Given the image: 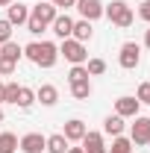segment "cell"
<instances>
[{"label": "cell", "instance_id": "1", "mask_svg": "<svg viewBox=\"0 0 150 153\" xmlns=\"http://www.w3.org/2000/svg\"><path fill=\"white\" fill-rule=\"evenodd\" d=\"M24 56L33 65H38V68H53L59 59V47L53 41H33V44L24 47Z\"/></svg>", "mask_w": 150, "mask_h": 153}, {"label": "cell", "instance_id": "2", "mask_svg": "<svg viewBox=\"0 0 150 153\" xmlns=\"http://www.w3.org/2000/svg\"><path fill=\"white\" fill-rule=\"evenodd\" d=\"M56 6L47 0V3H38V6H33V12H30V18H27V30L33 33V36H38L41 30H47L50 24H53V18H56Z\"/></svg>", "mask_w": 150, "mask_h": 153}, {"label": "cell", "instance_id": "3", "mask_svg": "<svg viewBox=\"0 0 150 153\" xmlns=\"http://www.w3.org/2000/svg\"><path fill=\"white\" fill-rule=\"evenodd\" d=\"M103 15L112 21L115 27H132V21H135V15H132V9L124 3V0H112L109 6H103Z\"/></svg>", "mask_w": 150, "mask_h": 153}, {"label": "cell", "instance_id": "4", "mask_svg": "<svg viewBox=\"0 0 150 153\" xmlns=\"http://www.w3.org/2000/svg\"><path fill=\"white\" fill-rule=\"evenodd\" d=\"M59 56H65L71 65H82V62H88V50H85L82 41H76V38H65V41L59 44Z\"/></svg>", "mask_w": 150, "mask_h": 153}, {"label": "cell", "instance_id": "5", "mask_svg": "<svg viewBox=\"0 0 150 153\" xmlns=\"http://www.w3.org/2000/svg\"><path fill=\"white\" fill-rule=\"evenodd\" d=\"M118 62H121V68H138V62H141V47L135 44V41H127V44H121V53H118Z\"/></svg>", "mask_w": 150, "mask_h": 153}, {"label": "cell", "instance_id": "6", "mask_svg": "<svg viewBox=\"0 0 150 153\" xmlns=\"http://www.w3.org/2000/svg\"><path fill=\"white\" fill-rule=\"evenodd\" d=\"M130 141L132 144H150V118L135 115V124L130 130Z\"/></svg>", "mask_w": 150, "mask_h": 153}, {"label": "cell", "instance_id": "7", "mask_svg": "<svg viewBox=\"0 0 150 153\" xmlns=\"http://www.w3.org/2000/svg\"><path fill=\"white\" fill-rule=\"evenodd\" d=\"M74 6H76V12L82 15V21L103 18V3H100V0H76Z\"/></svg>", "mask_w": 150, "mask_h": 153}, {"label": "cell", "instance_id": "8", "mask_svg": "<svg viewBox=\"0 0 150 153\" xmlns=\"http://www.w3.org/2000/svg\"><path fill=\"white\" fill-rule=\"evenodd\" d=\"M18 147L24 153H44V147H47V138L41 133H27L24 138L18 141Z\"/></svg>", "mask_w": 150, "mask_h": 153}, {"label": "cell", "instance_id": "9", "mask_svg": "<svg viewBox=\"0 0 150 153\" xmlns=\"http://www.w3.org/2000/svg\"><path fill=\"white\" fill-rule=\"evenodd\" d=\"M138 100L135 97H118L115 100V115H121V118H135L138 115Z\"/></svg>", "mask_w": 150, "mask_h": 153}, {"label": "cell", "instance_id": "10", "mask_svg": "<svg viewBox=\"0 0 150 153\" xmlns=\"http://www.w3.org/2000/svg\"><path fill=\"white\" fill-rule=\"evenodd\" d=\"M50 27H53V33L65 41V38H71V33H74V18H71V15H56Z\"/></svg>", "mask_w": 150, "mask_h": 153}, {"label": "cell", "instance_id": "11", "mask_svg": "<svg viewBox=\"0 0 150 153\" xmlns=\"http://www.w3.org/2000/svg\"><path fill=\"white\" fill-rule=\"evenodd\" d=\"M27 18H30V9H27L24 3H9V15H6V21H9L12 27L27 24Z\"/></svg>", "mask_w": 150, "mask_h": 153}, {"label": "cell", "instance_id": "12", "mask_svg": "<svg viewBox=\"0 0 150 153\" xmlns=\"http://www.w3.org/2000/svg\"><path fill=\"white\" fill-rule=\"evenodd\" d=\"M82 150H85V153H106L103 135H100V133H85V135H82Z\"/></svg>", "mask_w": 150, "mask_h": 153}, {"label": "cell", "instance_id": "13", "mask_svg": "<svg viewBox=\"0 0 150 153\" xmlns=\"http://www.w3.org/2000/svg\"><path fill=\"white\" fill-rule=\"evenodd\" d=\"M88 133V130H85V124H82V121H79V118H74V121H68V124H65V138H68V141H82V135Z\"/></svg>", "mask_w": 150, "mask_h": 153}, {"label": "cell", "instance_id": "14", "mask_svg": "<svg viewBox=\"0 0 150 153\" xmlns=\"http://www.w3.org/2000/svg\"><path fill=\"white\" fill-rule=\"evenodd\" d=\"M68 144H71V141L62 133H56V135H47V147H44V150L47 153H68Z\"/></svg>", "mask_w": 150, "mask_h": 153}, {"label": "cell", "instance_id": "15", "mask_svg": "<svg viewBox=\"0 0 150 153\" xmlns=\"http://www.w3.org/2000/svg\"><path fill=\"white\" fill-rule=\"evenodd\" d=\"M36 100H41V106H53L59 100V91H56V85H41L36 91Z\"/></svg>", "mask_w": 150, "mask_h": 153}, {"label": "cell", "instance_id": "16", "mask_svg": "<svg viewBox=\"0 0 150 153\" xmlns=\"http://www.w3.org/2000/svg\"><path fill=\"white\" fill-rule=\"evenodd\" d=\"M71 38H76V41H88L91 38V21H74V33H71Z\"/></svg>", "mask_w": 150, "mask_h": 153}, {"label": "cell", "instance_id": "17", "mask_svg": "<svg viewBox=\"0 0 150 153\" xmlns=\"http://www.w3.org/2000/svg\"><path fill=\"white\" fill-rule=\"evenodd\" d=\"M0 56L18 62V59L24 56V47H21V44H15V41H6V44H0Z\"/></svg>", "mask_w": 150, "mask_h": 153}, {"label": "cell", "instance_id": "18", "mask_svg": "<svg viewBox=\"0 0 150 153\" xmlns=\"http://www.w3.org/2000/svg\"><path fill=\"white\" fill-rule=\"evenodd\" d=\"M103 130L109 135H121L124 133V118H121V115H109V118L103 121Z\"/></svg>", "mask_w": 150, "mask_h": 153}, {"label": "cell", "instance_id": "19", "mask_svg": "<svg viewBox=\"0 0 150 153\" xmlns=\"http://www.w3.org/2000/svg\"><path fill=\"white\" fill-rule=\"evenodd\" d=\"M71 94H74L76 100H85V97H91V82H88V79L71 82Z\"/></svg>", "mask_w": 150, "mask_h": 153}, {"label": "cell", "instance_id": "20", "mask_svg": "<svg viewBox=\"0 0 150 153\" xmlns=\"http://www.w3.org/2000/svg\"><path fill=\"white\" fill-rule=\"evenodd\" d=\"M36 103V91L33 88H27V85H21V91H18V100H15V106H21V109H30Z\"/></svg>", "mask_w": 150, "mask_h": 153}, {"label": "cell", "instance_id": "21", "mask_svg": "<svg viewBox=\"0 0 150 153\" xmlns=\"http://www.w3.org/2000/svg\"><path fill=\"white\" fill-rule=\"evenodd\" d=\"M106 153H132V141L124 135H115L112 147H106Z\"/></svg>", "mask_w": 150, "mask_h": 153}, {"label": "cell", "instance_id": "22", "mask_svg": "<svg viewBox=\"0 0 150 153\" xmlns=\"http://www.w3.org/2000/svg\"><path fill=\"white\" fill-rule=\"evenodd\" d=\"M15 150H18V135L0 133V153H15Z\"/></svg>", "mask_w": 150, "mask_h": 153}, {"label": "cell", "instance_id": "23", "mask_svg": "<svg viewBox=\"0 0 150 153\" xmlns=\"http://www.w3.org/2000/svg\"><path fill=\"white\" fill-rule=\"evenodd\" d=\"M79 79H88V71H85V65H74V68L68 71V82H79Z\"/></svg>", "mask_w": 150, "mask_h": 153}, {"label": "cell", "instance_id": "24", "mask_svg": "<svg viewBox=\"0 0 150 153\" xmlns=\"http://www.w3.org/2000/svg\"><path fill=\"white\" fill-rule=\"evenodd\" d=\"M85 71H88L91 76H97V74H103V71H106V62H103V59H88Z\"/></svg>", "mask_w": 150, "mask_h": 153}, {"label": "cell", "instance_id": "25", "mask_svg": "<svg viewBox=\"0 0 150 153\" xmlns=\"http://www.w3.org/2000/svg\"><path fill=\"white\" fill-rule=\"evenodd\" d=\"M6 41H12V24L3 18L0 21V44H6Z\"/></svg>", "mask_w": 150, "mask_h": 153}, {"label": "cell", "instance_id": "26", "mask_svg": "<svg viewBox=\"0 0 150 153\" xmlns=\"http://www.w3.org/2000/svg\"><path fill=\"white\" fill-rule=\"evenodd\" d=\"M15 65H18V62H12V59H6V56H0V74H3V76H9V74H15Z\"/></svg>", "mask_w": 150, "mask_h": 153}, {"label": "cell", "instance_id": "27", "mask_svg": "<svg viewBox=\"0 0 150 153\" xmlns=\"http://www.w3.org/2000/svg\"><path fill=\"white\" fill-rule=\"evenodd\" d=\"M18 91H21L18 82H6V103H15L18 100Z\"/></svg>", "mask_w": 150, "mask_h": 153}, {"label": "cell", "instance_id": "28", "mask_svg": "<svg viewBox=\"0 0 150 153\" xmlns=\"http://www.w3.org/2000/svg\"><path fill=\"white\" fill-rule=\"evenodd\" d=\"M135 100L150 106V82H141V85H138V97H135Z\"/></svg>", "mask_w": 150, "mask_h": 153}, {"label": "cell", "instance_id": "29", "mask_svg": "<svg viewBox=\"0 0 150 153\" xmlns=\"http://www.w3.org/2000/svg\"><path fill=\"white\" fill-rule=\"evenodd\" d=\"M138 15H141V21H147V24H150V0H144V3L138 6Z\"/></svg>", "mask_w": 150, "mask_h": 153}, {"label": "cell", "instance_id": "30", "mask_svg": "<svg viewBox=\"0 0 150 153\" xmlns=\"http://www.w3.org/2000/svg\"><path fill=\"white\" fill-rule=\"evenodd\" d=\"M50 3H53L56 9H71V6H74L76 0H50Z\"/></svg>", "mask_w": 150, "mask_h": 153}, {"label": "cell", "instance_id": "31", "mask_svg": "<svg viewBox=\"0 0 150 153\" xmlns=\"http://www.w3.org/2000/svg\"><path fill=\"white\" fill-rule=\"evenodd\" d=\"M0 103H6V85L0 82Z\"/></svg>", "mask_w": 150, "mask_h": 153}, {"label": "cell", "instance_id": "32", "mask_svg": "<svg viewBox=\"0 0 150 153\" xmlns=\"http://www.w3.org/2000/svg\"><path fill=\"white\" fill-rule=\"evenodd\" d=\"M68 153H85L82 147H68Z\"/></svg>", "mask_w": 150, "mask_h": 153}, {"label": "cell", "instance_id": "33", "mask_svg": "<svg viewBox=\"0 0 150 153\" xmlns=\"http://www.w3.org/2000/svg\"><path fill=\"white\" fill-rule=\"evenodd\" d=\"M144 44H147V50H150V30L144 33Z\"/></svg>", "mask_w": 150, "mask_h": 153}, {"label": "cell", "instance_id": "34", "mask_svg": "<svg viewBox=\"0 0 150 153\" xmlns=\"http://www.w3.org/2000/svg\"><path fill=\"white\" fill-rule=\"evenodd\" d=\"M9 3H15V0H0V6H9Z\"/></svg>", "mask_w": 150, "mask_h": 153}, {"label": "cell", "instance_id": "35", "mask_svg": "<svg viewBox=\"0 0 150 153\" xmlns=\"http://www.w3.org/2000/svg\"><path fill=\"white\" fill-rule=\"evenodd\" d=\"M0 124H3V109H0Z\"/></svg>", "mask_w": 150, "mask_h": 153}]
</instances>
